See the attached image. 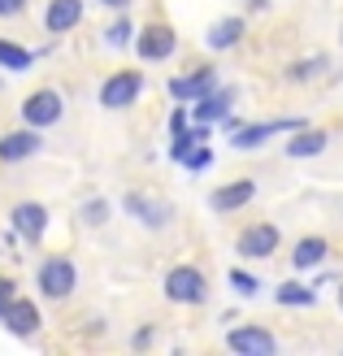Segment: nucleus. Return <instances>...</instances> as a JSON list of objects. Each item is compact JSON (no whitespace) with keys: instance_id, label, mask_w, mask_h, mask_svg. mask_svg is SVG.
Instances as JSON below:
<instances>
[{"instance_id":"f257e3e1","label":"nucleus","mask_w":343,"mask_h":356,"mask_svg":"<svg viewBox=\"0 0 343 356\" xmlns=\"http://www.w3.org/2000/svg\"><path fill=\"white\" fill-rule=\"evenodd\" d=\"M74 282H79V270H74V261H65V257H48L40 265V291L48 300H65L70 291H74Z\"/></svg>"},{"instance_id":"f03ea898","label":"nucleus","mask_w":343,"mask_h":356,"mask_svg":"<svg viewBox=\"0 0 343 356\" xmlns=\"http://www.w3.org/2000/svg\"><path fill=\"white\" fill-rule=\"evenodd\" d=\"M166 296L178 300V305H200L205 300V274L191 270V265H178V270L166 274Z\"/></svg>"},{"instance_id":"7ed1b4c3","label":"nucleus","mask_w":343,"mask_h":356,"mask_svg":"<svg viewBox=\"0 0 343 356\" xmlns=\"http://www.w3.org/2000/svg\"><path fill=\"white\" fill-rule=\"evenodd\" d=\"M22 118H26V127H52V122L61 118V96L52 92V87H40V92H31L26 104H22Z\"/></svg>"},{"instance_id":"20e7f679","label":"nucleus","mask_w":343,"mask_h":356,"mask_svg":"<svg viewBox=\"0 0 343 356\" xmlns=\"http://www.w3.org/2000/svg\"><path fill=\"white\" fill-rule=\"evenodd\" d=\"M139 92H143V79L135 74V70H122V74H113L100 87V104L104 109H126V104H135Z\"/></svg>"},{"instance_id":"39448f33","label":"nucleus","mask_w":343,"mask_h":356,"mask_svg":"<svg viewBox=\"0 0 343 356\" xmlns=\"http://www.w3.org/2000/svg\"><path fill=\"white\" fill-rule=\"evenodd\" d=\"M226 348L230 352H239V356H274V334L261 330V326H239V330H230L226 334Z\"/></svg>"},{"instance_id":"423d86ee","label":"nucleus","mask_w":343,"mask_h":356,"mask_svg":"<svg viewBox=\"0 0 343 356\" xmlns=\"http://www.w3.org/2000/svg\"><path fill=\"white\" fill-rule=\"evenodd\" d=\"M274 248H278V226H269V222L248 226L244 235H239V252H244V257H252V261L274 257Z\"/></svg>"},{"instance_id":"0eeeda50","label":"nucleus","mask_w":343,"mask_h":356,"mask_svg":"<svg viewBox=\"0 0 343 356\" xmlns=\"http://www.w3.org/2000/svg\"><path fill=\"white\" fill-rule=\"evenodd\" d=\"M300 127H304V122H265V127H234L230 148L248 152V148H261L269 135H278V131H300Z\"/></svg>"},{"instance_id":"6e6552de","label":"nucleus","mask_w":343,"mask_h":356,"mask_svg":"<svg viewBox=\"0 0 343 356\" xmlns=\"http://www.w3.org/2000/svg\"><path fill=\"white\" fill-rule=\"evenodd\" d=\"M174 44H178V40H174V31H170V26H143L135 48H139V57H143V61H166L170 52H174Z\"/></svg>"},{"instance_id":"1a4fd4ad","label":"nucleus","mask_w":343,"mask_h":356,"mask_svg":"<svg viewBox=\"0 0 343 356\" xmlns=\"http://www.w3.org/2000/svg\"><path fill=\"white\" fill-rule=\"evenodd\" d=\"M13 226H17V235L31 239V243H40L44 239V230H48V209L44 204H17L13 209Z\"/></svg>"},{"instance_id":"9d476101","label":"nucleus","mask_w":343,"mask_h":356,"mask_svg":"<svg viewBox=\"0 0 343 356\" xmlns=\"http://www.w3.org/2000/svg\"><path fill=\"white\" fill-rule=\"evenodd\" d=\"M0 322H5V330H13V334H22V339H26V334L40 330V309H35L31 300H13V305L0 313Z\"/></svg>"},{"instance_id":"9b49d317","label":"nucleus","mask_w":343,"mask_h":356,"mask_svg":"<svg viewBox=\"0 0 343 356\" xmlns=\"http://www.w3.org/2000/svg\"><path fill=\"white\" fill-rule=\"evenodd\" d=\"M126 209L135 213V218L143 222V226H152V230H161L174 213H170V204H161V200H148V195H139V191H131L126 195Z\"/></svg>"},{"instance_id":"f8f14e48","label":"nucleus","mask_w":343,"mask_h":356,"mask_svg":"<svg viewBox=\"0 0 343 356\" xmlns=\"http://www.w3.org/2000/svg\"><path fill=\"white\" fill-rule=\"evenodd\" d=\"M213 87H218V74H213V70H196V74L170 83V96L174 100H200V96L213 92Z\"/></svg>"},{"instance_id":"ddd939ff","label":"nucleus","mask_w":343,"mask_h":356,"mask_svg":"<svg viewBox=\"0 0 343 356\" xmlns=\"http://www.w3.org/2000/svg\"><path fill=\"white\" fill-rule=\"evenodd\" d=\"M252 195H257V183H252V178H239V183H226V187H218L213 191V209L218 213H230V209H244Z\"/></svg>"},{"instance_id":"4468645a","label":"nucleus","mask_w":343,"mask_h":356,"mask_svg":"<svg viewBox=\"0 0 343 356\" xmlns=\"http://www.w3.org/2000/svg\"><path fill=\"white\" fill-rule=\"evenodd\" d=\"M44 144H40V135L35 131H17V135H5L0 139V161H26V156H35Z\"/></svg>"},{"instance_id":"2eb2a0df","label":"nucleus","mask_w":343,"mask_h":356,"mask_svg":"<svg viewBox=\"0 0 343 356\" xmlns=\"http://www.w3.org/2000/svg\"><path fill=\"white\" fill-rule=\"evenodd\" d=\"M230 104H234V92L230 87H213L209 96H200V104H196V122H222L226 113H230Z\"/></svg>"},{"instance_id":"dca6fc26","label":"nucleus","mask_w":343,"mask_h":356,"mask_svg":"<svg viewBox=\"0 0 343 356\" xmlns=\"http://www.w3.org/2000/svg\"><path fill=\"white\" fill-rule=\"evenodd\" d=\"M79 17H83V0H52L48 13H44V22L52 35H61L70 26H79Z\"/></svg>"},{"instance_id":"f3484780","label":"nucleus","mask_w":343,"mask_h":356,"mask_svg":"<svg viewBox=\"0 0 343 356\" xmlns=\"http://www.w3.org/2000/svg\"><path fill=\"white\" fill-rule=\"evenodd\" d=\"M244 40V17H222V22H213L209 26V48H234Z\"/></svg>"},{"instance_id":"a211bd4d","label":"nucleus","mask_w":343,"mask_h":356,"mask_svg":"<svg viewBox=\"0 0 343 356\" xmlns=\"http://www.w3.org/2000/svg\"><path fill=\"white\" fill-rule=\"evenodd\" d=\"M292 261H296V270H313V265H321L326 261V239H300Z\"/></svg>"},{"instance_id":"6ab92c4d","label":"nucleus","mask_w":343,"mask_h":356,"mask_svg":"<svg viewBox=\"0 0 343 356\" xmlns=\"http://www.w3.org/2000/svg\"><path fill=\"white\" fill-rule=\"evenodd\" d=\"M321 148H326V131H304L300 127V135L287 144V156H317Z\"/></svg>"},{"instance_id":"aec40b11","label":"nucleus","mask_w":343,"mask_h":356,"mask_svg":"<svg viewBox=\"0 0 343 356\" xmlns=\"http://www.w3.org/2000/svg\"><path fill=\"white\" fill-rule=\"evenodd\" d=\"M278 305H296V309L317 305V291L313 287H300V282H282V287H278Z\"/></svg>"},{"instance_id":"412c9836","label":"nucleus","mask_w":343,"mask_h":356,"mask_svg":"<svg viewBox=\"0 0 343 356\" xmlns=\"http://www.w3.org/2000/svg\"><path fill=\"white\" fill-rule=\"evenodd\" d=\"M0 65H5V70H26L31 65V52L17 48L13 40H0Z\"/></svg>"},{"instance_id":"4be33fe9","label":"nucleus","mask_w":343,"mask_h":356,"mask_svg":"<svg viewBox=\"0 0 343 356\" xmlns=\"http://www.w3.org/2000/svg\"><path fill=\"white\" fill-rule=\"evenodd\" d=\"M321 70H326V57H313V61H300V65H292V83H304L309 74H321Z\"/></svg>"},{"instance_id":"5701e85b","label":"nucleus","mask_w":343,"mask_h":356,"mask_svg":"<svg viewBox=\"0 0 343 356\" xmlns=\"http://www.w3.org/2000/svg\"><path fill=\"white\" fill-rule=\"evenodd\" d=\"M183 165L187 170H205V165H213V148H205V144H196L187 156H183Z\"/></svg>"},{"instance_id":"b1692460","label":"nucleus","mask_w":343,"mask_h":356,"mask_svg":"<svg viewBox=\"0 0 343 356\" xmlns=\"http://www.w3.org/2000/svg\"><path fill=\"white\" fill-rule=\"evenodd\" d=\"M126 40H131V22H113L109 31H104V44L109 48H122Z\"/></svg>"},{"instance_id":"393cba45","label":"nucleus","mask_w":343,"mask_h":356,"mask_svg":"<svg viewBox=\"0 0 343 356\" xmlns=\"http://www.w3.org/2000/svg\"><path fill=\"white\" fill-rule=\"evenodd\" d=\"M230 282H234V291H239V296H257V287H261V282L252 278V274H244V270H234Z\"/></svg>"},{"instance_id":"a878e982","label":"nucleus","mask_w":343,"mask_h":356,"mask_svg":"<svg viewBox=\"0 0 343 356\" xmlns=\"http://www.w3.org/2000/svg\"><path fill=\"white\" fill-rule=\"evenodd\" d=\"M13 300H17V282L13 278H0V313H5Z\"/></svg>"},{"instance_id":"bb28decb","label":"nucleus","mask_w":343,"mask_h":356,"mask_svg":"<svg viewBox=\"0 0 343 356\" xmlns=\"http://www.w3.org/2000/svg\"><path fill=\"white\" fill-rule=\"evenodd\" d=\"M104 213H109V204H104V200H92V204L83 209V218L92 222V226H100V222H104Z\"/></svg>"},{"instance_id":"cd10ccee","label":"nucleus","mask_w":343,"mask_h":356,"mask_svg":"<svg viewBox=\"0 0 343 356\" xmlns=\"http://www.w3.org/2000/svg\"><path fill=\"white\" fill-rule=\"evenodd\" d=\"M26 0H0V17H13V13H22Z\"/></svg>"},{"instance_id":"c85d7f7f","label":"nucleus","mask_w":343,"mask_h":356,"mask_svg":"<svg viewBox=\"0 0 343 356\" xmlns=\"http://www.w3.org/2000/svg\"><path fill=\"white\" fill-rule=\"evenodd\" d=\"M170 131H174V135H178V131H187V113H183V109L170 118Z\"/></svg>"},{"instance_id":"c756f323","label":"nucleus","mask_w":343,"mask_h":356,"mask_svg":"<svg viewBox=\"0 0 343 356\" xmlns=\"http://www.w3.org/2000/svg\"><path fill=\"white\" fill-rule=\"evenodd\" d=\"M100 5H109V9H126L131 0H100Z\"/></svg>"},{"instance_id":"7c9ffc66","label":"nucleus","mask_w":343,"mask_h":356,"mask_svg":"<svg viewBox=\"0 0 343 356\" xmlns=\"http://www.w3.org/2000/svg\"><path fill=\"white\" fill-rule=\"evenodd\" d=\"M339 309H343V291H339Z\"/></svg>"}]
</instances>
